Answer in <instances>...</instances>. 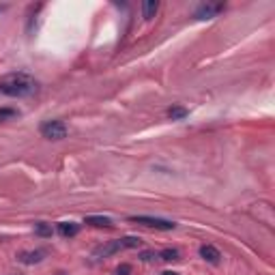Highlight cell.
<instances>
[{"instance_id":"15","label":"cell","mask_w":275,"mask_h":275,"mask_svg":"<svg viewBox=\"0 0 275 275\" xmlns=\"http://www.w3.org/2000/svg\"><path fill=\"white\" fill-rule=\"evenodd\" d=\"M155 258H159V254H155V252H142L140 254V260H144V262H151Z\"/></svg>"},{"instance_id":"7","label":"cell","mask_w":275,"mask_h":275,"mask_svg":"<svg viewBox=\"0 0 275 275\" xmlns=\"http://www.w3.org/2000/svg\"><path fill=\"white\" fill-rule=\"evenodd\" d=\"M20 262H24V264H35V262H41L43 258H45V252L43 250H35V252H22L20 256Z\"/></svg>"},{"instance_id":"6","label":"cell","mask_w":275,"mask_h":275,"mask_svg":"<svg viewBox=\"0 0 275 275\" xmlns=\"http://www.w3.org/2000/svg\"><path fill=\"white\" fill-rule=\"evenodd\" d=\"M200 256L211 264H219V260H222V254H219V250L213 247V245H202L200 247Z\"/></svg>"},{"instance_id":"2","label":"cell","mask_w":275,"mask_h":275,"mask_svg":"<svg viewBox=\"0 0 275 275\" xmlns=\"http://www.w3.org/2000/svg\"><path fill=\"white\" fill-rule=\"evenodd\" d=\"M138 245H140V239H138V236H123V239L108 241L104 245H99L90 258H93V262H99V260H106V258H110V256H114L116 252L131 250V247H138Z\"/></svg>"},{"instance_id":"4","label":"cell","mask_w":275,"mask_h":275,"mask_svg":"<svg viewBox=\"0 0 275 275\" xmlns=\"http://www.w3.org/2000/svg\"><path fill=\"white\" fill-rule=\"evenodd\" d=\"M41 135L48 140H62L67 135V125L62 121H45L41 125Z\"/></svg>"},{"instance_id":"12","label":"cell","mask_w":275,"mask_h":275,"mask_svg":"<svg viewBox=\"0 0 275 275\" xmlns=\"http://www.w3.org/2000/svg\"><path fill=\"white\" fill-rule=\"evenodd\" d=\"M168 116L172 118V121H183V118L187 116V110L181 108V106H174V108L168 110Z\"/></svg>"},{"instance_id":"11","label":"cell","mask_w":275,"mask_h":275,"mask_svg":"<svg viewBox=\"0 0 275 275\" xmlns=\"http://www.w3.org/2000/svg\"><path fill=\"white\" fill-rule=\"evenodd\" d=\"M159 258L166 260V262H174V260L181 258V252L177 250V247H168V250H163V252L159 254Z\"/></svg>"},{"instance_id":"8","label":"cell","mask_w":275,"mask_h":275,"mask_svg":"<svg viewBox=\"0 0 275 275\" xmlns=\"http://www.w3.org/2000/svg\"><path fill=\"white\" fill-rule=\"evenodd\" d=\"M78 232H80L78 224H73V222H60L58 224V234L60 236H67V239H69V236H76Z\"/></svg>"},{"instance_id":"17","label":"cell","mask_w":275,"mask_h":275,"mask_svg":"<svg viewBox=\"0 0 275 275\" xmlns=\"http://www.w3.org/2000/svg\"><path fill=\"white\" fill-rule=\"evenodd\" d=\"M161 275H179V273H177V271H163Z\"/></svg>"},{"instance_id":"3","label":"cell","mask_w":275,"mask_h":275,"mask_svg":"<svg viewBox=\"0 0 275 275\" xmlns=\"http://www.w3.org/2000/svg\"><path fill=\"white\" fill-rule=\"evenodd\" d=\"M133 224H140L144 228H155V230H174V222L170 219H161V217H146V215H135L131 217Z\"/></svg>"},{"instance_id":"10","label":"cell","mask_w":275,"mask_h":275,"mask_svg":"<svg viewBox=\"0 0 275 275\" xmlns=\"http://www.w3.org/2000/svg\"><path fill=\"white\" fill-rule=\"evenodd\" d=\"M157 9H159V3H157V0H146V3L142 5V15H144V20H153L155 13H157Z\"/></svg>"},{"instance_id":"14","label":"cell","mask_w":275,"mask_h":275,"mask_svg":"<svg viewBox=\"0 0 275 275\" xmlns=\"http://www.w3.org/2000/svg\"><path fill=\"white\" fill-rule=\"evenodd\" d=\"M37 234H41V236H48V234H52V228L48 226V224H37Z\"/></svg>"},{"instance_id":"5","label":"cell","mask_w":275,"mask_h":275,"mask_svg":"<svg viewBox=\"0 0 275 275\" xmlns=\"http://www.w3.org/2000/svg\"><path fill=\"white\" fill-rule=\"evenodd\" d=\"M224 11V3H217V5H200L198 11H196V17L198 20H209V17H213L217 13Z\"/></svg>"},{"instance_id":"9","label":"cell","mask_w":275,"mask_h":275,"mask_svg":"<svg viewBox=\"0 0 275 275\" xmlns=\"http://www.w3.org/2000/svg\"><path fill=\"white\" fill-rule=\"evenodd\" d=\"M84 222L88 226H95V228H112V219L110 217H99V215H88Z\"/></svg>"},{"instance_id":"16","label":"cell","mask_w":275,"mask_h":275,"mask_svg":"<svg viewBox=\"0 0 275 275\" xmlns=\"http://www.w3.org/2000/svg\"><path fill=\"white\" fill-rule=\"evenodd\" d=\"M129 273H131V264H121L116 269V275H129Z\"/></svg>"},{"instance_id":"1","label":"cell","mask_w":275,"mask_h":275,"mask_svg":"<svg viewBox=\"0 0 275 275\" xmlns=\"http://www.w3.org/2000/svg\"><path fill=\"white\" fill-rule=\"evenodd\" d=\"M35 80L28 73H9L0 78V93L9 97H26L35 90Z\"/></svg>"},{"instance_id":"13","label":"cell","mask_w":275,"mask_h":275,"mask_svg":"<svg viewBox=\"0 0 275 275\" xmlns=\"http://www.w3.org/2000/svg\"><path fill=\"white\" fill-rule=\"evenodd\" d=\"M17 110L13 108H0V121H9V118H15Z\"/></svg>"}]
</instances>
